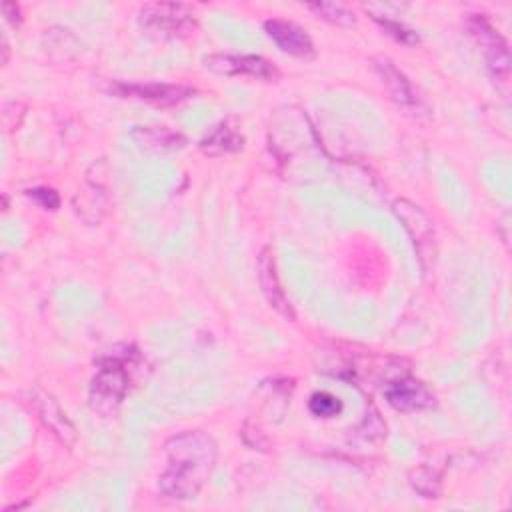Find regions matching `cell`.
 Listing matches in <instances>:
<instances>
[{"mask_svg":"<svg viewBox=\"0 0 512 512\" xmlns=\"http://www.w3.org/2000/svg\"><path fill=\"white\" fill-rule=\"evenodd\" d=\"M142 28L166 38H182L196 30L194 10L178 2H150L138 12Z\"/></svg>","mask_w":512,"mask_h":512,"instance_id":"obj_3","label":"cell"},{"mask_svg":"<svg viewBox=\"0 0 512 512\" xmlns=\"http://www.w3.org/2000/svg\"><path fill=\"white\" fill-rule=\"evenodd\" d=\"M308 408L318 418H332L342 412V402H340V398H336L330 392H314L310 396Z\"/></svg>","mask_w":512,"mask_h":512,"instance_id":"obj_16","label":"cell"},{"mask_svg":"<svg viewBox=\"0 0 512 512\" xmlns=\"http://www.w3.org/2000/svg\"><path fill=\"white\" fill-rule=\"evenodd\" d=\"M412 486L416 492H420L424 498H436L440 492V476L428 468H420L412 472L410 476Z\"/></svg>","mask_w":512,"mask_h":512,"instance_id":"obj_17","label":"cell"},{"mask_svg":"<svg viewBox=\"0 0 512 512\" xmlns=\"http://www.w3.org/2000/svg\"><path fill=\"white\" fill-rule=\"evenodd\" d=\"M128 384H130V376H128L124 358H118V356L104 358L90 384V392H88L90 408L100 416H112L120 408L128 392Z\"/></svg>","mask_w":512,"mask_h":512,"instance_id":"obj_2","label":"cell"},{"mask_svg":"<svg viewBox=\"0 0 512 512\" xmlns=\"http://www.w3.org/2000/svg\"><path fill=\"white\" fill-rule=\"evenodd\" d=\"M130 136L140 148L148 152H172L184 148L186 144L184 134L166 126H136Z\"/></svg>","mask_w":512,"mask_h":512,"instance_id":"obj_13","label":"cell"},{"mask_svg":"<svg viewBox=\"0 0 512 512\" xmlns=\"http://www.w3.org/2000/svg\"><path fill=\"white\" fill-rule=\"evenodd\" d=\"M32 404H34L40 420L52 430V434L56 438H60V442L70 446L76 440V430H74L72 422L66 418L62 408L58 406V402L48 392L36 388L32 392Z\"/></svg>","mask_w":512,"mask_h":512,"instance_id":"obj_12","label":"cell"},{"mask_svg":"<svg viewBox=\"0 0 512 512\" xmlns=\"http://www.w3.org/2000/svg\"><path fill=\"white\" fill-rule=\"evenodd\" d=\"M118 96L146 100L160 106H172L194 96V88L182 84H164V82H146V84H114L112 88Z\"/></svg>","mask_w":512,"mask_h":512,"instance_id":"obj_7","label":"cell"},{"mask_svg":"<svg viewBox=\"0 0 512 512\" xmlns=\"http://www.w3.org/2000/svg\"><path fill=\"white\" fill-rule=\"evenodd\" d=\"M264 30L282 52H286L290 56H296V58L314 56L312 38L298 24L288 22V20H280V18H272V20L264 22Z\"/></svg>","mask_w":512,"mask_h":512,"instance_id":"obj_9","label":"cell"},{"mask_svg":"<svg viewBox=\"0 0 512 512\" xmlns=\"http://www.w3.org/2000/svg\"><path fill=\"white\" fill-rule=\"evenodd\" d=\"M26 196L30 200H34L40 208L44 210H56L60 206V196L54 188H46V186H36L26 190Z\"/></svg>","mask_w":512,"mask_h":512,"instance_id":"obj_19","label":"cell"},{"mask_svg":"<svg viewBox=\"0 0 512 512\" xmlns=\"http://www.w3.org/2000/svg\"><path fill=\"white\" fill-rule=\"evenodd\" d=\"M308 10L314 12L318 18L334 24V26H344L350 28L356 24L354 12L348 10L344 4H336V2H316V4H308Z\"/></svg>","mask_w":512,"mask_h":512,"instance_id":"obj_15","label":"cell"},{"mask_svg":"<svg viewBox=\"0 0 512 512\" xmlns=\"http://www.w3.org/2000/svg\"><path fill=\"white\" fill-rule=\"evenodd\" d=\"M468 28H470V34L476 38V42L482 48L484 58H486V66L492 72V76L504 80L508 76V72H510V52H508L506 40L480 14L472 16L468 20Z\"/></svg>","mask_w":512,"mask_h":512,"instance_id":"obj_5","label":"cell"},{"mask_svg":"<svg viewBox=\"0 0 512 512\" xmlns=\"http://www.w3.org/2000/svg\"><path fill=\"white\" fill-rule=\"evenodd\" d=\"M258 282L262 288L264 298L268 300V304L284 318L294 320V310L290 306V300L280 284L278 272H276V262H274V254L272 250L266 246L260 250L258 254Z\"/></svg>","mask_w":512,"mask_h":512,"instance_id":"obj_8","label":"cell"},{"mask_svg":"<svg viewBox=\"0 0 512 512\" xmlns=\"http://www.w3.org/2000/svg\"><path fill=\"white\" fill-rule=\"evenodd\" d=\"M244 146V136L232 120H222L216 124L202 140L200 150L208 156H222L238 152Z\"/></svg>","mask_w":512,"mask_h":512,"instance_id":"obj_14","label":"cell"},{"mask_svg":"<svg viewBox=\"0 0 512 512\" xmlns=\"http://www.w3.org/2000/svg\"><path fill=\"white\" fill-rule=\"evenodd\" d=\"M392 210H394L396 218L402 222V226L408 232V236L412 238V244L416 248L418 260L426 268L428 262H432L434 254H436L434 222L430 220V216L418 204H414V202H410L406 198L396 200L392 204Z\"/></svg>","mask_w":512,"mask_h":512,"instance_id":"obj_4","label":"cell"},{"mask_svg":"<svg viewBox=\"0 0 512 512\" xmlns=\"http://www.w3.org/2000/svg\"><path fill=\"white\" fill-rule=\"evenodd\" d=\"M204 66L224 76H254L266 82L278 80L280 72L262 56L254 54H210L204 58Z\"/></svg>","mask_w":512,"mask_h":512,"instance_id":"obj_6","label":"cell"},{"mask_svg":"<svg viewBox=\"0 0 512 512\" xmlns=\"http://www.w3.org/2000/svg\"><path fill=\"white\" fill-rule=\"evenodd\" d=\"M166 468L158 478V490L170 500H190L206 484L218 456L214 438L202 430H184L164 444Z\"/></svg>","mask_w":512,"mask_h":512,"instance_id":"obj_1","label":"cell"},{"mask_svg":"<svg viewBox=\"0 0 512 512\" xmlns=\"http://www.w3.org/2000/svg\"><path fill=\"white\" fill-rule=\"evenodd\" d=\"M372 68H374L376 76L380 78L382 86L386 88L388 96L398 106H404V108H416L418 106V98L414 94V88H412L410 80L388 58H374Z\"/></svg>","mask_w":512,"mask_h":512,"instance_id":"obj_11","label":"cell"},{"mask_svg":"<svg viewBox=\"0 0 512 512\" xmlns=\"http://www.w3.org/2000/svg\"><path fill=\"white\" fill-rule=\"evenodd\" d=\"M370 14H372V18H374L390 36H394L396 40H400V42H404V44H414V42H418L416 32H412V30L406 28L404 24H400V22H396V20L384 16V14H374V12H370Z\"/></svg>","mask_w":512,"mask_h":512,"instance_id":"obj_18","label":"cell"},{"mask_svg":"<svg viewBox=\"0 0 512 512\" xmlns=\"http://www.w3.org/2000/svg\"><path fill=\"white\" fill-rule=\"evenodd\" d=\"M388 404L400 412H416L434 406V394L414 378L394 380L384 392Z\"/></svg>","mask_w":512,"mask_h":512,"instance_id":"obj_10","label":"cell"}]
</instances>
